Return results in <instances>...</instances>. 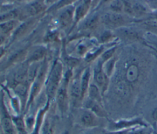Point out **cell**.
<instances>
[{
  "mask_svg": "<svg viewBox=\"0 0 157 134\" xmlns=\"http://www.w3.org/2000/svg\"><path fill=\"white\" fill-rule=\"evenodd\" d=\"M64 75L63 65L62 62L59 60H55L47 75L44 84L45 92L47 100L51 102L55 99L57 90L59 86Z\"/></svg>",
  "mask_w": 157,
  "mask_h": 134,
  "instance_id": "cell-1",
  "label": "cell"
},
{
  "mask_svg": "<svg viewBox=\"0 0 157 134\" xmlns=\"http://www.w3.org/2000/svg\"><path fill=\"white\" fill-rule=\"evenodd\" d=\"M72 75L71 69L64 73L63 78L57 90L55 96L56 103L58 110L61 116L67 114L70 106V98L69 94V84Z\"/></svg>",
  "mask_w": 157,
  "mask_h": 134,
  "instance_id": "cell-2",
  "label": "cell"
},
{
  "mask_svg": "<svg viewBox=\"0 0 157 134\" xmlns=\"http://www.w3.org/2000/svg\"><path fill=\"white\" fill-rule=\"evenodd\" d=\"M47 75V73L46 71L45 65L43 64L42 65H40L37 76L30 85L29 96L26 106V109L29 110L31 103L36 99V97H37L40 94L42 87L44 86Z\"/></svg>",
  "mask_w": 157,
  "mask_h": 134,
  "instance_id": "cell-3",
  "label": "cell"
},
{
  "mask_svg": "<svg viewBox=\"0 0 157 134\" xmlns=\"http://www.w3.org/2000/svg\"><path fill=\"white\" fill-rule=\"evenodd\" d=\"M0 121L3 134H16L12 115L8 110L4 96L2 95L0 96Z\"/></svg>",
  "mask_w": 157,
  "mask_h": 134,
  "instance_id": "cell-4",
  "label": "cell"
},
{
  "mask_svg": "<svg viewBox=\"0 0 157 134\" xmlns=\"http://www.w3.org/2000/svg\"><path fill=\"white\" fill-rule=\"evenodd\" d=\"M98 117L93 112L83 107L78 113L77 121L81 126L86 128H91L98 125Z\"/></svg>",
  "mask_w": 157,
  "mask_h": 134,
  "instance_id": "cell-5",
  "label": "cell"
},
{
  "mask_svg": "<svg viewBox=\"0 0 157 134\" xmlns=\"http://www.w3.org/2000/svg\"><path fill=\"white\" fill-rule=\"evenodd\" d=\"M74 9L75 7L71 5L58 10L59 12L57 20L58 24L61 28H67L74 23Z\"/></svg>",
  "mask_w": 157,
  "mask_h": 134,
  "instance_id": "cell-6",
  "label": "cell"
},
{
  "mask_svg": "<svg viewBox=\"0 0 157 134\" xmlns=\"http://www.w3.org/2000/svg\"><path fill=\"white\" fill-rule=\"evenodd\" d=\"M80 76L71 78L69 84V94L70 101L78 104L79 101L83 100L80 86Z\"/></svg>",
  "mask_w": 157,
  "mask_h": 134,
  "instance_id": "cell-7",
  "label": "cell"
},
{
  "mask_svg": "<svg viewBox=\"0 0 157 134\" xmlns=\"http://www.w3.org/2000/svg\"><path fill=\"white\" fill-rule=\"evenodd\" d=\"M46 54L47 49L45 47L42 45L33 47L27 50L25 62L29 64L33 62H39L45 58Z\"/></svg>",
  "mask_w": 157,
  "mask_h": 134,
  "instance_id": "cell-8",
  "label": "cell"
},
{
  "mask_svg": "<svg viewBox=\"0 0 157 134\" xmlns=\"http://www.w3.org/2000/svg\"><path fill=\"white\" fill-rule=\"evenodd\" d=\"M100 20L110 26H121L126 22V18L120 13L107 12L100 17Z\"/></svg>",
  "mask_w": 157,
  "mask_h": 134,
  "instance_id": "cell-9",
  "label": "cell"
},
{
  "mask_svg": "<svg viewBox=\"0 0 157 134\" xmlns=\"http://www.w3.org/2000/svg\"><path fill=\"white\" fill-rule=\"evenodd\" d=\"M107 76L105 75L102 68V63L99 60L93 70V78L95 84L103 92L105 89L106 80Z\"/></svg>",
  "mask_w": 157,
  "mask_h": 134,
  "instance_id": "cell-10",
  "label": "cell"
},
{
  "mask_svg": "<svg viewBox=\"0 0 157 134\" xmlns=\"http://www.w3.org/2000/svg\"><path fill=\"white\" fill-rule=\"evenodd\" d=\"M91 6V0H81L74 9V23H77L83 19Z\"/></svg>",
  "mask_w": 157,
  "mask_h": 134,
  "instance_id": "cell-11",
  "label": "cell"
},
{
  "mask_svg": "<svg viewBox=\"0 0 157 134\" xmlns=\"http://www.w3.org/2000/svg\"><path fill=\"white\" fill-rule=\"evenodd\" d=\"M50 102L47 100L44 106L37 111L36 115V120L34 123V126L32 132L30 134H40V130L46 117V113L49 109Z\"/></svg>",
  "mask_w": 157,
  "mask_h": 134,
  "instance_id": "cell-12",
  "label": "cell"
},
{
  "mask_svg": "<svg viewBox=\"0 0 157 134\" xmlns=\"http://www.w3.org/2000/svg\"><path fill=\"white\" fill-rule=\"evenodd\" d=\"M91 76V72L90 67L85 68L80 75V86L82 91V97L83 100L87 94L88 89L90 85V79Z\"/></svg>",
  "mask_w": 157,
  "mask_h": 134,
  "instance_id": "cell-13",
  "label": "cell"
},
{
  "mask_svg": "<svg viewBox=\"0 0 157 134\" xmlns=\"http://www.w3.org/2000/svg\"><path fill=\"white\" fill-rule=\"evenodd\" d=\"M12 118L16 134H29L27 130L25 118L21 115L12 114Z\"/></svg>",
  "mask_w": 157,
  "mask_h": 134,
  "instance_id": "cell-14",
  "label": "cell"
},
{
  "mask_svg": "<svg viewBox=\"0 0 157 134\" xmlns=\"http://www.w3.org/2000/svg\"><path fill=\"white\" fill-rule=\"evenodd\" d=\"M83 108L89 110L99 117L105 116V113L103 111L101 107V105H100L98 102L88 98L85 102H83Z\"/></svg>",
  "mask_w": 157,
  "mask_h": 134,
  "instance_id": "cell-15",
  "label": "cell"
},
{
  "mask_svg": "<svg viewBox=\"0 0 157 134\" xmlns=\"http://www.w3.org/2000/svg\"><path fill=\"white\" fill-rule=\"evenodd\" d=\"M99 88L94 84H90L86 95L88 98L101 105V93Z\"/></svg>",
  "mask_w": 157,
  "mask_h": 134,
  "instance_id": "cell-16",
  "label": "cell"
},
{
  "mask_svg": "<svg viewBox=\"0 0 157 134\" xmlns=\"http://www.w3.org/2000/svg\"><path fill=\"white\" fill-rule=\"evenodd\" d=\"M117 33L121 37L127 39L134 40V39H137L139 38L138 32L136 31L134 29L129 28H125V27L118 28V29H117Z\"/></svg>",
  "mask_w": 157,
  "mask_h": 134,
  "instance_id": "cell-17",
  "label": "cell"
},
{
  "mask_svg": "<svg viewBox=\"0 0 157 134\" xmlns=\"http://www.w3.org/2000/svg\"><path fill=\"white\" fill-rule=\"evenodd\" d=\"M18 21L17 19L12 20L0 24V32L3 35H6L14 31L18 26Z\"/></svg>",
  "mask_w": 157,
  "mask_h": 134,
  "instance_id": "cell-18",
  "label": "cell"
},
{
  "mask_svg": "<svg viewBox=\"0 0 157 134\" xmlns=\"http://www.w3.org/2000/svg\"><path fill=\"white\" fill-rule=\"evenodd\" d=\"M139 75V69L136 65L131 64L129 66L126 73V78L128 82L132 83L136 81Z\"/></svg>",
  "mask_w": 157,
  "mask_h": 134,
  "instance_id": "cell-19",
  "label": "cell"
},
{
  "mask_svg": "<svg viewBox=\"0 0 157 134\" xmlns=\"http://www.w3.org/2000/svg\"><path fill=\"white\" fill-rule=\"evenodd\" d=\"M100 17L97 15L94 14L86 18L83 23L82 25V27L83 29H91L96 26L98 24Z\"/></svg>",
  "mask_w": 157,
  "mask_h": 134,
  "instance_id": "cell-20",
  "label": "cell"
},
{
  "mask_svg": "<svg viewBox=\"0 0 157 134\" xmlns=\"http://www.w3.org/2000/svg\"><path fill=\"white\" fill-rule=\"evenodd\" d=\"M77 0H57L52 4L48 11H58L69 6L72 5Z\"/></svg>",
  "mask_w": 157,
  "mask_h": 134,
  "instance_id": "cell-21",
  "label": "cell"
},
{
  "mask_svg": "<svg viewBox=\"0 0 157 134\" xmlns=\"http://www.w3.org/2000/svg\"><path fill=\"white\" fill-rule=\"evenodd\" d=\"M44 9V6L39 2H34L30 4L26 9V12L29 15L33 16L38 14L39 12L42 11Z\"/></svg>",
  "mask_w": 157,
  "mask_h": 134,
  "instance_id": "cell-22",
  "label": "cell"
},
{
  "mask_svg": "<svg viewBox=\"0 0 157 134\" xmlns=\"http://www.w3.org/2000/svg\"><path fill=\"white\" fill-rule=\"evenodd\" d=\"M18 13L15 10H9L2 13H0V24L12 20L17 19Z\"/></svg>",
  "mask_w": 157,
  "mask_h": 134,
  "instance_id": "cell-23",
  "label": "cell"
},
{
  "mask_svg": "<svg viewBox=\"0 0 157 134\" xmlns=\"http://www.w3.org/2000/svg\"><path fill=\"white\" fill-rule=\"evenodd\" d=\"M109 7L112 12L120 13L124 10V3L121 0H113L109 4Z\"/></svg>",
  "mask_w": 157,
  "mask_h": 134,
  "instance_id": "cell-24",
  "label": "cell"
},
{
  "mask_svg": "<svg viewBox=\"0 0 157 134\" xmlns=\"http://www.w3.org/2000/svg\"><path fill=\"white\" fill-rule=\"evenodd\" d=\"M115 48L113 47V48H110V49L105 51L104 52L102 53L100 61L102 62V64H104L105 62H106L107 61L109 60L110 59H111L112 58V56L115 51Z\"/></svg>",
  "mask_w": 157,
  "mask_h": 134,
  "instance_id": "cell-25",
  "label": "cell"
},
{
  "mask_svg": "<svg viewBox=\"0 0 157 134\" xmlns=\"http://www.w3.org/2000/svg\"><path fill=\"white\" fill-rule=\"evenodd\" d=\"M132 10H133V13L136 14V15H142L145 13L147 10L146 8L142 4L139 3H136L134 4L132 6Z\"/></svg>",
  "mask_w": 157,
  "mask_h": 134,
  "instance_id": "cell-26",
  "label": "cell"
},
{
  "mask_svg": "<svg viewBox=\"0 0 157 134\" xmlns=\"http://www.w3.org/2000/svg\"><path fill=\"white\" fill-rule=\"evenodd\" d=\"M142 25L145 26L150 29H153L157 31V20H145L141 23Z\"/></svg>",
  "mask_w": 157,
  "mask_h": 134,
  "instance_id": "cell-27",
  "label": "cell"
},
{
  "mask_svg": "<svg viewBox=\"0 0 157 134\" xmlns=\"http://www.w3.org/2000/svg\"><path fill=\"white\" fill-rule=\"evenodd\" d=\"M75 51L77 54L80 56H83L84 54H86L87 53V47L85 44L83 43H80L77 45L75 48Z\"/></svg>",
  "mask_w": 157,
  "mask_h": 134,
  "instance_id": "cell-28",
  "label": "cell"
},
{
  "mask_svg": "<svg viewBox=\"0 0 157 134\" xmlns=\"http://www.w3.org/2000/svg\"><path fill=\"white\" fill-rule=\"evenodd\" d=\"M137 123V121H134L132 122L131 121H126V122H124V121H121L120 122V123H118V124H116L115 125V127L117 128H121V127H126V126H131L132 125H135Z\"/></svg>",
  "mask_w": 157,
  "mask_h": 134,
  "instance_id": "cell-29",
  "label": "cell"
},
{
  "mask_svg": "<svg viewBox=\"0 0 157 134\" xmlns=\"http://www.w3.org/2000/svg\"><path fill=\"white\" fill-rule=\"evenodd\" d=\"M148 5L154 9H157V0H148Z\"/></svg>",
  "mask_w": 157,
  "mask_h": 134,
  "instance_id": "cell-30",
  "label": "cell"
},
{
  "mask_svg": "<svg viewBox=\"0 0 157 134\" xmlns=\"http://www.w3.org/2000/svg\"><path fill=\"white\" fill-rule=\"evenodd\" d=\"M113 0H99L97 6L98 7H100L102 6L103 5H105L106 4H110Z\"/></svg>",
  "mask_w": 157,
  "mask_h": 134,
  "instance_id": "cell-31",
  "label": "cell"
},
{
  "mask_svg": "<svg viewBox=\"0 0 157 134\" xmlns=\"http://www.w3.org/2000/svg\"><path fill=\"white\" fill-rule=\"evenodd\" d=\"M6 41V36L3 34H0V47L3 46V44Z\"/></svg>",
  "mask_w": 157,
  "mask_h": 134,
  "instance_id": "cell-32",
  "label": "cell"
},
{
  "mask_svg": "<svg viewBox=\"0 0 157 134\" xmlns=\"http://www.w3.org/2000/svg\"><path fill=\"white\" fill-rule=\"evenodd\" d=\"M5 53H6V50L4 47L3 46L0 47V59L4 56Z\"/></svg>",
  "mask_w": 157,
  "mask_h": 134,
  "instance_id": "cell-33",
  "label": "cell"
},
{
  "mask_svg": "<svg viewBox=\"0 0 157 134\" xmlns=\"http://www.w3.org/2000/svg\"><path fill=\"white\" fill-rule=\"evenodd\" d=\"M152 117H153V119L155 121H157V108H156L153 110V113H152Z\"/></svg>",
  "mask_w": 157,
  "mask_h": 134,
  "instance_id": "cell-34",
  "label": "cell"
},
{
  "mask_svg": "<svg viewBox=\"0 0 157 134\" xmlns=\"http://www.w3.org/2000/svg\"><path fill=\"white\" fill-rule=\"evenodd\" d=\"M129 134H145V131L142 130H136L132 132L129 133Z\"/></svg>",
  "mask_w": 157,
  "mask_h": 134,
  "instance_id": "cell-35",
  "label": "cell"
},
{
  "mask_svg": "<svg viewBox=\"0 0 157 134\" xmlns=\"http://www.w3.org/2000/svg\"><path fill=\"white\" fill-rule=\"evenodd\" d=\"M99 0H91V6H97L98 2H99Z\"/></svg>",
  "mask_w": 157,
  "mask_h": 134,
  "instance_id": "cell-36",
  "label": "cell"
},
{
  "mask_svg": "<svg viewBox=\"0 0 157 134\" xmlns=\"http://www.w3.org/2000/svg\"><path fill=\"white\" fill-rule=\"evenodd\" d=\"M61 134H71V133L68 130H65L63 132H62Z\"/></svg>",
  "mask_w": 157,
  "mask_h": 134,
  "instance_id": "cell-37",
  "label": "cell"
},
{
  "mask_svg": "<svg viewBox=\"0 0 157 134\" xmlns=\"http://www.w3.org/2000/svg\"><path fill=\"white\" fill-rule=\"evenodd\" d=\"M154 16H155V19L157 20V12H155V13H154Z\"/></svg>",
  "mask_w": 157,
  "mask_h": 134,
  "instance_id": "cell-38",
  "label": "cell"
},
{
  "mask_svg": "<svg viewBox=\"0 0 157 134\" xmlns=\"http://www.w3.org/2000/svg\"><path fill=\"white\" fill-rule=\"evenodd\" d=\"M56 1V0H47V1H49V2H52V1ZM57 1V0H56Z\"/></svg>",
  "mask_w": 157,
  "mask_h": 134,
  "instance_id": "cell-39",
  "label": "cell"
},
{
  "mask_svg": "<svg viewBox=\"0 0 157 134\" xmlns=\"http://www.w3.org/2000/svg\"><path fill=\"white\" fill-rule=\"evenodd\" d=\"M0 127H1V121H0Z\"/></svg>",
  "mask_w": 157,
  "mask_h": 134,
  "instance_id": "cell-40",
  "label": "cell"
}]
</instances>
